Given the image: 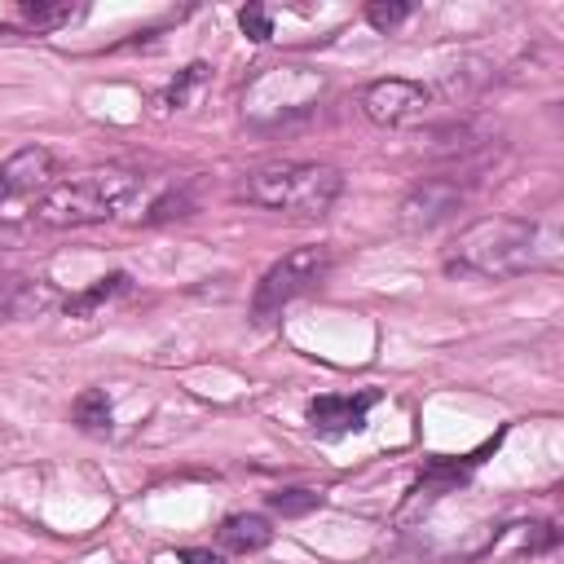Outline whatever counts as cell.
I'll use <instances>...</instances> for the list:
<instances>
[{
	"label": "cell",
	"mask_w": 564,
	"mask_h": 564,
	"mask_svg": "<svg viewBox=\"0 0 564 564\" xmlns=\"http://www.w3.org/2000/svg\"><path fill=\"white\" fill-rule=\"evenodd\" d=\"M542 225L529 216H480L445 247V273L463 278H516L538 264Z\"/></svg>",
	"instance_id": "1"
},
{
	"label": "cell",
	"mask_w": 564,
	"mask_h": 564,
	"mask_svg": "<svg viewBox=\"0 0 564 564\" xmlns=\"http://www.w3.org/2000/svg\"><path fill=\"white\" fill-rule=\"evenodd\" d=\"M145 185L141 172L132 167H88L70 181H53L44 189V198L31 207V220L44 225V229H75V225H101V220H115L132 198L137 189Z\"/></svg>",
	"instance_id": "2"
},
{
	"label": "cell",
	"mask_w": 564,
	"mask_h": 564,
	"mask_svg": "<svg viewBox=\"0 0 564 564\" xmlns=\"http://www.w3.org/2000/svg\"><path fill=\"white\" fill-rule=\"evenodd\" d=\"M339 194H344V172L330 163H264V167H251L238 185L242 203L300 216V220L326 216Z\"/></svg>",
	"instance_id": "3"
},
{
	"label": "cell",
	"mask_w": 564,
	"mask_h": 564,
	"mask_svg": "<svg viewBox=\"0 0 564 564\" xmlns=\"http://www.w3.org/2000/svg\"><path fill=\"white\" fill-rule=\"evenodd\" d=\"M326 93V75L300 62H273L260 66L242 88V123L251 132H278L317 110Z\"/></svg>",
	"instance_id": "4"
},
{
	"label": "cell",
	"mask_w": 564,
	"mask_h": 564,
	"mask_svg": "<svg viewBox=\"0 0 564 564\" xmlns=\"http://www.w3.org/2000/svg\"><path fill=\"white\" fill-rule=\"evenodd\" d=\"M330 269H335V251H330L326 242L286 251V256L273 260V264L264 269V278L256 282V291H251V322L264 326V322L282 317V308L295 304L300 295L317 291V286L326 282Z\"/></svg>",
	"instance_id": "5"
},
{
	"label": "cell",
	"mask_w": 564,
	"mask_h": 564,
	"mask_svg": "<svg viewBox=\"0 0 564 564\" xmlns=\"http://www.w3.org/2000/svg\"><path fill=\"white\" fill-rule=\"evenodd\" d=\"M432 101L436 93L423 79H405V75H383L361 88V115L379 128H410L432 110Z\"/></svg>",
	"instance_id": "6"
},
{
	"label": "cell",
	"mask_w": 564,
	"mask_h": 564,
	"mask_svg": "<svg viewBox=\"0 0 564 564\" xmlns=\"http://www.w3.org/2000/svg\"><path fill=\"white\" fill-rule=\"evenodd\" d=\"M53 150L48 145H22L0 163V216H13L18 207H35L44 189L53 185Z\"/></svg>",
	"instance_id": "7"
},
{
	"label": "cell",
	"mask_w": 564,
	"mask_h": 564,
	"mask_svg": "<svg viewBox=\"0 0 564 564\" xmlns=\"http://www.w3.org/2000/svg\"><path fill=\"white\" fill-rule=\"evenodd\" d=\"M463 198H467V189H463L458 181H449V176H423V181L397 203V225H401L405 234H427V229L445 225V220L463 207Z\"/></svg>",
	"instance_id": "8"
},
{
	"label": "cell",
	"mask_w": 564,
	"mask_h": 564,
	"mask_svg": "<svg viewBox=\"0 0 564 564\" xmlns=\"http://www.w3.org/2000/svg\"><path fill=\"white\" fill-rule=\"evenodd\" d=\"M379 388H361V392H322L308 401L304 419L317 436H348V432H361L366 427V414L379 405Z\"/></svg>",
	"instance_id": "9"
},
{
	"label": "cell",
	"mask_w": 564,
	"mask_h": 564,
	"mask_svg": "<svg viewBox=\"0 0 564 564\" xmlns=\"http://www.w3.org/2000/svg\"><path fill=\"white\" fill-rule=\"evenodd\" d=\"M216 538H220L225 551L251 555V551H264V546L273 542V524H269V516H260V511H234V516L220 520Z\"/></svg>",
	"instance_id": "10"
},
{
	"label": "cell",
	"mask_w": 564,
	"mask_h": 564,
	"mask_svg": "<svg viewBox=\"0 0 564 564\" xmlns=\"http://www.w3.org/2000/svg\"><path fill=\"white\" fill-rule=\"evenodd\" d=\"M70 423L88 436H110V423H115V405H110V392L106 388H84L75 401H70Z\"/></svg>",
	"instance_id": "11"
},
{
	"label": "cell",
	"mask_w": 564,
	"mask_h": 564,
	"mask_svg": "<svg viewBox=\"0 0 564 564\" xmlns=\"http://www.w3.org/2000/svg\"><path fill=\"white\" fill-rule=\"evenodd\" d=\"M128 282H132L128 273H106V278H97L88 291L70 295V300H66V313H70V317H88V313H97L101 304H110L115 295H123V291H128Z\"/></svg>",
	"instance_id": "12"
},
{
	"label": "cell",
	"mask_w": 564,
	"mask_h": 564,
	"mask_svg": "<svg viewBox=\"0 0 564 564\" xmlns=\"http://www.w3.org/2000/svg\"><path fill=\"white\" fill-rule=\"evenodd\" d=\"M207 79H212V66H207V62H189V66L176 70V79L159 93V106H163V110H185V106L194 101V93H198Z\"/></svg>",
	"instance_id": "13"
},
{
	"label": "cell",
	"mask_w": 564,
	"mask_h": 564,
	"mask_svg": "<svg viewBox=\"0 0 564 564\" xmlns=\"http://www.w3.org/2000/svg\"><path fill=\"white\" fill-rule=\"evenodd\" d=\"M75 13H79L75 4H48V0H26V4L18 9L22 26H31V31H57V26H66Z\"/></svg>",
	"instance_id": "14"
},
{
	"label": "cell",
	"mask_w": 564,
	"mask_h": 564,
	"mask_svg": "<svg viewBox=\"0 0 564 564\" xmlns=\"http://www.w3.org/2000/svg\"><path fill=\"white\" fill-rule=\"evenodd\" d=\"M269 507L278 511V516H308V511H317L322 507V494L317 489H273L269 494Z\"/></svg>",
	"instance_id": "15"
},
{
	"label": "cell",
	"mask_w": 564,
	"mask_h": 564,
	"mask_svg": "<svg viewBox=\"0 0 564 564\" xmlns=\"http://www.w3.org/2000/svg\"><path fill=\"white\" fill-rule=\"evenodd\" d=\"M410 13H414V4H405V0H370L366 4V22L375 31H383V35H392Z\"/></svg>",
	"instance_id": "16"
},
{
	"label": "cell",
	"mask_w": 564,
	"mask_h": 564,
	"mask_svg": "<svg viewBox=\"0 0 564 564\" xmlns=\"http://www.w3.org/2000/svg\"><path fill=\"white\" fill-rule=\"evenodd\" d=\"M238 26H242L247 40L264 44V40H273V9H264V4H242V9H238Z\"/></svg>",
	"instance_id": "17"
},
{
	"label": "cell",
	"mask_w": 564,
	"mask_h": 564,
	"mask_svg": "<svg viewBox=\"0 0 564 564\" xmlns=\"http://www.w3.org/2000/svg\"><path fill=\"white\" fill-rule=\"evenodd\" d=\"M520 529V551L538 555V551H551L560 542V529L551 520H529V524H516Z\"/></svg>",
	"instance_id": "18"
},
{
	"label": "cell",
	"mask_w": 564,
	"mask_h": 564,
	"mask_svg": "<svg viewBox=\"0 0 564 564\" xmlns=\"http://www.w3.org/2000/svg\"><path fill=\"white\" fill-rule=\"evenodd\" d=\"M194 212V198L181 189V194H163V198H154L150 203V212H145V225H159V220H172V216H189Z\"/></svg>",
	"instance_id": "19"
},
{
	"label": "cell",
	"mask_w": 564,
	"mask_h": 564,
	"mask_svg": "<svg viewBox=\"0 0 564 564\" xmlns=\"http://www.w3.org/2000/svg\"><path fill=\"white\" fill-rule=\"evenodd\" d=\"M172 564H220V555H216V551H198V546H189V551H176Z\"/></svg>",
	"instance_id": "20"
},
{
	"label": "cell",
	"mask_w": 564,
	"mask_h": 564,
	"mask_svg": "<svg viewBox=\"0 0 564 564\" xmlns=\"http://www.w3.org/2000/svg\"><path fill=\"white\" fill-rule=\"evenodd\" d=\"M0 564H18V560H0Z\"/></svg>",
	"instance_id": "21"
},
{
	"label": "cell",
	"mask_w": 564,
	"mask_h": 564,
	"mask_svg": "<svg viewBox=\"0 0 564 564\" xmlns=\"http://www.w3.org/2000/svg\"><path fill=\"white\" fill-rule=\"evenodd\" d=\"M0 273H4V260H0Z\"/></svg>",
	"instance_id": "22"
}]
</instances>
